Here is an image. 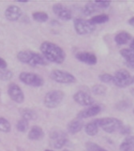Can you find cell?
Segmentation results:
<instances>
[{"label":"cell","mask_w":134,"mask_h":151,"mask_svg":"<svg viewBox=\"0 0 134 151\" xmlns=\"http://www.w3.org/2000/svg\"><path fill=\"white\" fill-rule=\"evenodd\" d=\"M40 51L42 55L48 62L55 64H62L66 58V54L61 47L57 44L45 41L40 45Z\"/></svg>","instance_id":"obj_1"},{"label":"cell","mask_w":134,"mask_h":151,"mask_svg":"<svg viewBox=\"0 0 134 151\" xmlns=\"http://www.w3.org/2000/svg\"><path fill=\"white\" fill-rule=\"evenodd\" d=\"M17 59L21 63L29 64L33 67L38 66V65L43 66V65H47L48 64V61L45 59L44 55L39 53L29 51V50L20 51L17 54Z\"/></svg>","instance_id":"obj_2"},{"label":"cell","mask_w":134,"mask_h":151,"mask_svg":"<svg viewBox=\"0 0 134 151\" xmlns=\"http://www.w3.org/2000/svg\"><path fill=\"white\" fill-rule=\"evenodd\" d=\"M100 128L108 133L112 134L116 131H119L123 125L122 121L116 117H103L99 118Z\"/></svg>","instance_id":"obj_3"},{"label":"cell","mask_w":134,"mask_h":151,"mask_svg":"<svg viewBox=\"0 0 134 151\" xmlns=\"http://www.w3.org/2000/svg\"><path fill=\"white\" fill-rule=\"evenodd\" d=\"M64 93L60 90L50 91L45 95L44 99V105L49 109H54L63 101L64 98Z\"/></svg>","instance_id":"obj_4"},{"label":"cell","mask_w":134,"mask_h":151,"mask_svg":"<svg viewBox=\"0 0 134 151\" xmlns=\"http://www.w3.org/2000/svg\"><path fill=\"white\" fill-rule=\"evenodd\" d=\"M113 83L118 88H127L133 84V76L127 70L120 69L114 74Z\"/></svg>","instance_id":"obj_5"},{"label":"cell","mask_w":134,"mask_h":151,"mask_svg":"<svg viewBox=\"0 0 134 151\" xmlns=\"http://www.w3.org/2000/svg\"><path fill=\"white\" fill-rule=\"evenodd\" d=\"M21 82L32 87H41L44 84V78L39 74L33 73H21L19 76Z\"/></svg>","instance_id":"obj_6"},{"label":"cell","mask_w":134,"mask_h":151,"mask_svg":"<svg viewBox=\"0 0 134 151\" xmlns=\"http://www.w3.org/2000/svg\"><path fill=\"white\" fill-rule=\"evenodd\" d=\"M74 28L78 35H87L96 30V26L91 23L90 20L84 19H75L73 21Z\"/></svg>","instance_id":"obj_7"},{"label":"cell","mask_w":134,"mask_h":151,"mask_svg":"<svg viewBox=\"0 0 134 151\" xmlns=\"http://www.w3.org/2000/svg\"><path fill=\"white\" fill-rule=\"evenodd\" d=\"M50 77L54 81L59 84H73L76 82V77L72 74L62 70L52 71L50 74Z\"/></svg>","instance_id":"obj_8"},{"label":"cell","mask_w":134,"mask_h":151,"mask_svg":"<svg viewBox=\"0 0 134 151\" xmlns=\"http://www.w3.org/2000/svg\"><path fill=\"white\" fill-rule=\"evenodd\" d=\"M10 98L13 101L16 102L18 104H21L24 101V94L20 87L15 83H11L8 86L7 90Z\"/></svg>","instance_id":"obj_9"},{"label":"cell","mask_w":134,"mask_h":151,"mask_svg":"<svg viewBox=\"0 0 134 151\" xmlns=\"http://www.w3.org/2000/svg\"><path fill=\"white\" fill-rule=\"evenodd\" d=\"M52 11L59 19L62 20L68 21L72 19V14L69 9L67 6L61 4V3H56L52 6Z\"/></svg>","instance_id":"obj_10"},{"label":"cell","mask_w":134,"mask_h":151,"mask_svg":"<svg viewBox=\"0 0 134 151\" xmlns=\"http://www.w3.org/2000/svg\"><path fill=\"white\" fill-rule=\"evenodd\" d=\"M73 100L82 106H91L94 104L95 100L92 96L84 91H78L73 95Z\"/></svg>","instance_id":"obj_11"},{"label":"cell","mask_w":134,"mask_h":151,"mask_svg":"<svg viewBox=\"0 0 134 151\" xmlns=\"http://www.w3.org/2000/svg\"><path fill=\"white\" fill-rule=\"evenodd\" d=\"M23 15V12L20 7L15 5H11L9 6L5 10L4 15L7 20L15 22V21L19 20Z\"/></svg>","instance_id":"obj_12"},{"label":"cell","mask_w":134,"mask_h":151,"mask_svg":"<svg viewBox=\"0 0 134 151\" xmlns=\"http://www.w3.org/2000/svg\"><path fill=\"white\" fill-rule=\"evenodd\" d=\"M101 111V107L98 105H92L89 106L87 109H85L84 110L80 111L77 114V118L79 119H85V118H88L91 116H94L98 115Z\"/></svg>","instance_id":"obj_13"},{"label":"cell","mask_w":134,"mask_h":151,"mask_svg":"<svg viewBox=\"0 0 134 151\" xmlns=\"http://www.w3.org/2000/svg\"><path fill=\"white\" fill-rule=\"evenodd\" d=\"M76 58L87 65H95L97 63V58L92 53L87 52H80L76 55Z\"/></svg>","instance_id":"obj_14"},{"label":"cell","mask_w":134,"mask_h":151,"mask_svg":"<svg viewBox=\"0 0 134 151\" xmlns=\"http://www.w3.org/2000/svg\"><path fill=\"white\" fill-rule=\"evenodd\" d=\"M84 127H85V123L83 122V120L76 117V119H73L68 123L67 130L71 134H75L80 132Z\"/></svg>","instance_id":"obj_15"},{"label":"cell","mask_w":134,"mask_h":151,"mask_svg":"<svg viewBox=\"0 0 134 151\" xmlns=\"http://www.w3.org/2000/svg\"><path fill=\"white\" fill-rule=\"evenodd\" d=\"M100 129V122L99 118L95 119L89 123H87V125L85 126V133L88 135V136L93 137L98 134Z\"/></svg>","instance_id":"obj_16"},{"label":"cell","mask_w":134,"mask_h":151,"mask_svg":"<svg viewBox=\"0 0 134 151\" xmlns=\"http://www.w3.org/2000/svg\"><path fill=\"white\" fill-rule=\"evenodd\" d=\"M44 131H43L42 128L38 125L32 126V129H30L29 133H28V138L30 140H33V141L41 140L44 137Z\"/></svg>","instance_id":"obj_17"},{"label":"cell","mask_w":134,"mask_h":151,"mask_svg":"<svg viewBox=\"0 0 134 151\" xmlns=\"http://www.w3.org/2000/svg\"><path fill=\"white\" fill-rule=\"evenodd\" d=\"M120 151H133L134 136L129 135L124 139L120 145Z\"/></svg>","instance_id":"obj_18"},{"label":"cell","mask_w":134,"mask_h":151,"mask_svg":"<svg viewBox=\"0 0 134 151\" xmlns=\"http://www.w3.org/2000/svg\"><path fill=\"white\" fill-rule=\"evenodd\" d=\"M114 40L117 45H124L132 40V35L127 32H120L116 35Z\"/></svg>","instance_id":"obj_19"},{"label":"cell","mask_w":134,"mask_h":151,"mask_svg":"<svg viewBox=\"0 0 134 151\" xmlns=\"http://www.w3.org/2000/svg\"><path fill=\"white\" fill-rule=\"evenodd\" d=\"M19 113L22 116V118L27 121H35L38 117L35 111L31 109H20Z\"/></svg>","instance_id":"obj_20"},{"label":"cell","mask_w":134,"mask_h":151,"mask_svg":"<svg viewBox=\"0 0 134 151\" xmlns=\"http://www.w3.org/2000/svg\"><path fill=\"white\" fill-rule=\"evenodd\" d=\"M100 9L98 8V6H96V4L95 2H91V3H87L85 5L83 9H82V13L86 16H89V15H92L95 12H99Z\"/></svg>","instance_id":"obj_21"},{"label":"cell","mask_w":134,"mask_h":151,"mask_svg":"<svg viewBox=\"0 0 134 151\" xmlns=\"http://www.w3.org/2000/svg\"><path fill=\"white\" fill-rule=\"evenodd\" d=\"M120 54L125 59V63L134 60V51L130 48H124L120 51Z\"/></svg>","instance_id":"obj_22"},{"label":"cell","mask_w":134,"mask_h":151,"mask_svg":"<svg viewBox=\"0 0 134 151\" xmlns=\"http://www.w3.org/2000/svg\"><path fill=\"white\" fill-rule=\"evenodd\" d=\"M90 22L94 25L96 24H101V23H107L109 20V17L108 15H105V14H100V15H95L91 19H89Z\"/></svg>","instance_id":"obj_23"},{"label":"cell","mask_w":134,"mask_h":151,"mask_svg":"<svg viewBox=\"0 0 134 151\" xmlns=\"http://www.w3.org/2000/svg\"><path fill=\"white\" fill-rule=\"evenodd\" d=\"M32 18L38 23H45L48 19V15L44 12H35L32 14Z\"/></svg>","instance_id":"obj_24"},{"label":"cell","mask_w":134,"mask_h":151,"mask_svg":"<svg viewBox=\"0 0 134 151\" xmlns=\"http://www.w3.org/2000/svg\"><path fill=\"white\" fill-rule=\"evenodd\" d=\"M92 93L97 96H104L107 92V88L103 84H96L92 88Z\"/></svg>","instance_id":"obj_25"},{"label":"cell","mask_w":134,"mask_h":151,"mask_svg":"<svg viewBox=\"0 0 134 151\" xmlns=\"http://www.w3.org/2000/svg\"><path fill=\"white\" fill-rule=\"evenodd\" d=\"M29 127V122L28 121H27L25 119H20L19 121H18L17 124H16V128L17 130L21 132V133H24L28 129Z\"/></svg>","instance_id":"obj_26"},{"label":"cell","mask_w":134,"mask_h":151,"mask_svg":"<svg viewBox=\"0 0 134 151\" xmlns=\"http://www.w3.org/2000/svg\"><path fill=\"white\" fill-rule=\"evenodd\" d=\"M11 129L10 122L3 117H0V131L3 133H9Z\"/></svg>","instance_id":"obj_27"},{"label":"cell","mask_w":134,"mask_h":151,"mask_svg":"<svg viewBox=\"0 0 134 151\" xmlns=\"http://www.w3.org/2000/svg\"><path fill=\"white\" fill-rule=\"evenodd\" d=\"M13 77V73L11 71L7 69H0V80L3 81H10Z\"/></svg>","instance_id":"obj_28"},{"label":"cell","mask_w":134,"mask_h":151,"mask_svg":"<svg viewBox=\"0 0 134 151\" xmlns=\"http://www.w3.org/2000/svg\"><path fill=\"white\" fill-rule=\"evenodd\" d=\"M67 143V139L66 138V137H60L58 139L54 140V143H53V146L55 149H61L64 147V145Z\"/></svg>","instance_id":"obj_29"},{"label":"cell","mask_w":134,"mask_h":151,"mask_svg":"<svg viewBox=\"0 0 134 151\" xmlns=\"http://www.w3.org/2000/svg\"><path fill=\"white\" fill-rule=\"evenodd\" d=\"M99 80L104 84H109L113 81V76L108 73H103L99 76Z\"/></svg>","instance_id":"obj_30"},{"label":"cell","mask_w":134,"mask_h":151,"mask_svg":"<svg viewBox=\"0 0 134 151\" xmlns=\"http://www.w3.org/2000/svg\"><path fill=\"white\" fill-rule=\"evenodd\" d=\"M85 148H86V151H100L102 150V147H100L99 145L92 142H88L86 143Z\"/></svg>","instance_id":"obj_31"},{"label":"cell","mask_w":134,"mask_h":151,"mask_svg":"<svg viewBox=\"0 0 134 151\" xmlns=\"http://www.w3.org/2000/svg\"><path fill=\"white\" fill-rule=\"evenodd\" d=\"M120 134H122V135H125V136H129V135H131L132 134V129L130 126H128V125H123L121 126V128L120 129Z\"/></svg>","instance_id":"obj_32"},{"label":"cell","mask_w":134,"mask_h":151,"mask_svg":"<svg viewBox=\"0 0 134 151\" xmlns=\"http://www.w3.org/2000/svg\"><path fill=\"white\" fill-rule=\"evenodd\" d=\"M65 135H66V134H64V132H62V131L60 130L54 131V132L51 133V134H50V138L52 140H56L58 139V138H60V137H66Z\"/></svg>","instance_id":"obj_33"},{"label":"cell","mask_w":134,"mask_h":151,"mask_svg":"<svg viewBox=\"0 0 134 151\" xmlns=\"http://www.w3.org/2000/svg\"><path fill=\"white\" fill-rule=\"evenodd\" d=\"M129 107H130V104H129V102L126 101L118 102L117 105H116V108L118 110H125V109H127Z\"/></svg>","instance_id":"obj_34"},{"label":"cell","mask_w":134,"mask_h":151,"mask_svg":"<svg viewBox=\"0 0 134 151\" xmlns=\"http://www.w3.org/2000/svg\"><path fill=\"white\" fill-rule=\"evenodd\" d=\"M95 3L100 10L108 8L111 4L110 2H108V1H96V2H95Z\"/></svg>","instance_id":"obj_35"},{"label":"cell","mask_w":134,"mask_h":151,"mask_svg":"<svg viewBox=\"0 0 134 151\" xmlns=\"http://www.w3.org/2000/svg\"><path fill=\"white\" fill-rule=\"evenodd\" d=\"M6 67H7L6 62L3 58L0 57V69H5Z\"/></svg>","instance_id":"obj_36"},{"label":"cell","mask_w":134,"mask_h":151,"mask_svg":"<svg viewBox=\"0 0 134 151\" xmlns=\"http://www.w3.org/2000/svg\"><path fill=\"white\" fill-rule=\"evenodd\" d=\"M126 66L130 68H134V60L132 62H128V63H125Z\"/></svg>","instance_id":"obj_37"},{"label":"cell","mask_w":134,"mask_h":151,"mask_svg":"<svg viewBox=\"0 0 134 151\" xmlns=\"http://www.w3.org/2000/svg\"><path fill=\"white\" fill-rule=\"evenodd\" d=\"M128 24H130L131 26L134 27V17H132L129 20H128Z\"/></svg>","instance_id":"obj_38"},{"label":"cell","mask_w":134,"mask_h":151,"mask_svg":"<svg viewBox=\"0 0 134 151\" xmlns=\"http://www.w3.org/2000/svg\"><path fill=\"white\" fill-rule=\"evenodd\" d=\"M129 47H130V49L133 50L134 51V38L132 40L131 43H130V45H129Z\"/></svg>","instance_id":"obj_39"},{"label":"cell","mask_w":134,"mask_h":151,"mask_svg":"<svg viewBox=\"0 0 134 151\" xmlns=\"http://www.w3.org/2000/svg\"><path fill=\"white\" fill-rule=\"evenodd\" d=\"M63 151H71V150H67V149H64V150H63Z\"/></svg>","instance_id":"obj_40"},{"label":"cell","mask_w":134,"mask_h":151,"mask_svg":"<svg viewBox=\"0 0 134 151\" xmlns=\"http://www.w3.org/2000/svg\"><path fill=\"white\" fill-rule=\"evenodd\" d=\"M100 151H108V150H105V149L102 148V150H100Z\"/></svg>","instance_id":"obj_41"},{"label":"cell","mask_w":134,"mask_h":151,"mask_svg":"<svg viewBox=\"0 0 134 151\" xmlns=\"http://www.w3.org/2000/svg\"><path fill=\"white\" fill-rule=\"evenodd\" d=\"M133 84H134V76H133Z\"/></svg>","instance_id":"obj_42"},{"label":"cell","mask_w":134,"mask_h":151,"mask_svg":"<svg viewBox=\"0 0 134 151\" xmlns=\"http://www.w3.org/2000/svg\"><path fill=\"white\" fill-rule=\"evenodd\" d=\"M45 151H52V150H46Z\"/></svg>","instance_id":"obj_43"},{"label":"cell","mask_w":134,"mask_h":151,"mask_svg":"<svg viewBox=\"0 0 134 151\" xmlns=\"http://www.w3.org/2000/svg\"><path fill=\"white\" fill-rule=\"evenodd\" d=\"M0 96H1V89H0Z\"/></svg>","instance_id":"obj_44"},{"label":"cell","mask_w":134,"mask_h":151,"mask_svg":"<svg viewBox=\"0 0 134 151\" xmlns=\"http://www.w3.org/2000/svg\"><path fill=\"white\" fill-rule=\"evenodd\" d=\"M133 114H134V109H133Z\"/></svg>","instance_id":"obj_45"},{"label":"cell","mask_w":134,"mask_h":151,"mask_svg":"<svg viewBox=\"0 0 134 151\" xmlns=\"http://www.w3.org/2000/svg\"><path fill=\"white\" fill-rule=\"evenodd\" d=\"M133 151H134V150H133Z\"/></svg>","instance_id":"obj_46"}]
</instances>
